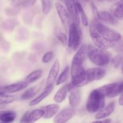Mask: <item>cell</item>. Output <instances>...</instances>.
Here are the masks:
<instances>
[{
    "label": "cell",
    "mask_w": 123,
    "mask_h": 123,
    "mask_svg": "<svg viewBox=\"0 0 123 123\" xmlns=\"http://www.w3.org/2000/svg\"><path fill=\"white\" fill-rule=\"evenodd\" d=\"M123 86V82H120L106 84L97 89L102 92L105 97L106 96L109 98H112L117 97L122 93Z\"/></svg>",
    "instance_id": "obj_7"
},
{
    "label": "cell",
    "mask_w": 123,
    "mask_h": 123,
    "mask_svg": "<svg viewBox=\"0 0 123 123\" xmlns=\"http://www.w3.org/2000/svg\"><path fill=\"white\" fill-rule=\"evenodd\" d=\"M109 13L113 17L117 20H123V6L122 2H117L114 3L110 7Z\"/></svg>",
    "instance_id": "obj_20"
},
{
    "label": "cell",
    "mask_w": 123,
    "mask_h": 123,
    "mask_svg": "<svg viewBox=\"0 0 123 123\" xmlns=\"http://www.w3.org/2000/svg\"><path fill=\"white\" fill-rule=\"evenodd\" d=\"M73 86L71 84H68L67 85H64L62 87H61L58 91H57L56 94H55V96L54 97V100L56 103H61L66 99V97H67V93L72 88H73Z\"/></svg>",
    "instance_id": "obj_15"
},
{
    "label": "cell",
    "mask_w": 123,
    "mask_h": 123,
    "mask_svg": "<svg viewBox=\"0 0 123 123\" xmlns=\"http://www.w3.org/2000/svg\"><path fill=\"white\" fill-rule=\"evenodd\" d=\"M108 1H109V2H115L116 0H107Z\"/></svg>",
    "instance_id": "obj_39"
},
{
    "label": "cell",
    "mask_w": 123,
    "mask_h": 123,
    "mask_svg": "<svg viewBox=\"0 0 123 123\" xmlns=\"http://www.w3.org/2000/svg\"><path fill=\"white\" fill-rule=\"evenodd\" d=\"M71 83L74 88H80L88 84L86 77V70L83 65L72 64L70 68Z\"/></svg>",
    "instance_id": "obj_4"
},
{
    "label": "cell",
    "mask_w": 123,
    "mask_h": 123,
    "mask_svg": "<svg viewBox=\"0 0 123 123\" xmlns=\"http://www.w3.org/2000/svg\"><path fill=\"white\" fill-rule=\"evenodd\" d=\"M16 97L12 95H8L4 94L0 96V102L4 103L5 105L10 104V103H13V102L16 100Z\"/></svg>",
    "instance_id": "obj_28"
},
{
    "label": "cell",
    "mask_w": 123,
    "mask_h": 123,
    "mask_svg": "<svg viewBox=\"0 0 123 123\" xmlns=\"http://www.w3.org/2000/svg\"><path fill=\"white\" fill-rule=\"evenodd\" d=\"M84 1H86V2H88V1H89V0H84Z\"/></svg>",
    "instance_id": "obj_40"
},
{
    "label": "cell",
    "mask_w": 123,
    "mask_h": 123,
    "mask_svg": "<svg viewBox=\"0 0 123 123\" xmlns=\"http://www.w3.org/2000/svg\"><path fill=\"white\" fill-rule=\"evenodd\" d=\"M54 57V53L53 52H48L46 53L42 58V62L44 64H48L52 60Z\"/></svg>",
    "instance_id": "obj_32"
},
{
    "label": "cell",
    "mask_w": 123,
    "mask_h": 123,
    "mask_svg": "<svg viewBox=\"0 0 123 123\" xmlns=\"http://www.w3.org/2000/svg\"><path fill=\"white\" fill-rule=\"evenodd\" d=\"M42 11L43 14H48L50 12L52 7L51 0H42Z\"/></svg>",
    "instance_id": "obj_29"
},
{
    "label": "cell",
    "mask_w": 123,
    "mask_h": 123,
    "mask_svg": "<svg viewBox=\"0 0 123 123\" xmlns=\"http://www.w3.org/2000/svg\"><path fill=\"white\" fill-rule=\"evenodd\" d=\"M42 74V71L41 70H36L33 71L27 76L25 79V82L28 84L34 82L40 78Z\"/></svg>",
    "instance_id": "obj_25"
},
{
    "label": "cell",
    "mask_w": 123,
    "mask_h": 123,
    "mask_svg": "<svg viewBox=\"0 0 123 123\" xmlns=\"http://www.w3.org/2000/svg\"><path fill=\"white\" fill-rule=\"evenodd\" d=\"M60 61L58 60H56L53 64L50 71H49L48 77L46 80V87L50 86V85H53L54 83L56 80V79L57 78L59 72H60Z\"/></svg>",
    "instance_id": "obj_14"
},
{
    "label": "cell",
    "mask_w": 123,
    "mask_h": 123,
    "mask_svg": "<svg viewBox=\"0 0 123 123\" xmlns=\"http://www.w3.org/2000/svg\"><path fill=\"white\" fill-rule=\"evenodd\" d=\"M92 22L94 24L97 32L107 42L114 44L121 40V35L119 32L106 26L97 19H95Z\"/></svg>",
    "instance_id": "obj_3"
},
{
    "label": "cell",
    "mask_w": 123,
    "mask_h": 123,
    "mask_svg": "<svg viewBox=\"0 0 123 123\" xmlns=\"http://www.w3.org/2000/svg\"><path fill=\"white\" fill-rule=\"evenodd\" d=\"M56 36L58 39L59 40V41L62 44V46H66L67 44V42H68V39H67L66 35L64 32L58 31V32H56Z\"/></svg>",
    "instance_id": "obj_30"
},
{
    "label": "cell",
    "mask_w": 123,
    "mask_h": 123,
    "mask_svg": "<svg viewBox=\"0 0 123 123\" xmlns=\"http://www.w3.org/2000/svg\"><path fill=\"white\" fill-rule=\"evenodd\" d=\"M41 109L43 112V117L45 119H50L57 114L60 109V106L56 103H54L42 107Z\"/></svg>",
    "instance_id": "obj_16"
},
{
    "label": "cell",
    "mask_w": 123,
    "mask_h": 123,
    "mask_svg": "<svg viewBox=\"0 0 123 123\" xmlns=\"http://www.w3.org/2000/svg\"><path fill=\"white\" fill-rule=\"evenodd\" d=\"M123 56L121 54H118L112 60V65L115 68H118L122 62Z\"/></svg>",
    "instance_id": "obj_31"
},
{
    "label": "cell",
    "mask_w": 123,
    "mask_h": 123,
    "mask_svg": "<svg viewBox=\"0 0 123 123\" xmlns=\"http://www.w3.org/2000/svg\"><path fill=\"white\" fill-rule=\"evenodd\" d=\"M118 103L120 106L123 105V94H121L120 98L118 100Z\"/></svg>",
    "instance_id": "obj_37"
},
{
    "label": "cell",
    "mask_w": 123,
    "mask_h": 123,
    "mask_svg": "<svg viewBox=\"0 0 123 123\" xmlns=\"http://www.w3.org/2000/svg\"><path fill=\"white\" fill-rule=\"evenodd\" d=\"M55 7H56L58 15L62 24H63L66 28H68L70 25V16L67 9L62 4L58 2H56L55 4Z\"/></svg>",
    "instance_id": "obj_13"
},
{
    "label": "cell",
    "mask_w": 123,
    "mask_h": 123,
    "mask_svg": "<svg viewBox=\"0 0 123 123\" xmlns=\"http://www.w3.org/2000/svg\"><path fill=\"white\" fill-rule=\"evenodd\" d=\"M43 83H44V82H42L37 84V85H35V86L30 88L27 90H26L20 96V99L25 100L31 99L32 97H34L41 90Z\"/></svg>",
    "instance_id": "obj_19"
},
{
    "label": "cell",
    "mask_w": 123,
    "mask_h": 123,
    "mask_svg": "<svg viewBox=\"0 0 123 123\" xmlns=\"http://www.w3.org/2000/svg\"><path fill=\"white\" fill-rule=\"evenodd\" d=\"M106 75V70L99 67L88 68L86 70V77L88 82L103 79Z\"/></svg>",
    "instance_id": "obj_9"
},
{
    "label": "cell",
    "mask_w": 123,
    "mask_h": 123,
    "mask_svg": "<svg viewBox=\"0 0 123 123\" xmlns=\"http://www.w3.org/2000/svg\"><path fill=\"white\" fill-rule=\"evenodd\" d=\"M98 1H103V0H98Z\"/></svg>",
    "instance_id": "obj_41"
},
{
    "label": "cell",
    "mask_w": 123,
    "mask_h": 123,
    "mask_svg": "<svg viewBox=\"0 0 123 123\" xmlns=\"http://www.w3.org/2000/svg\"><path fill=\"white\" fill-rule=\"evenodd\" d=\"M28 86V84L26 82H19L14 83L11 85L6 86V93L12 94L16 92L25 89Z\"/></svg>",
    "instance_id": "obj_23"
},
{
    "label": "cell",
    "mask_w": 123,
    "mask_h": 123,
    "mask_svg": "<svg viewBox=\"0 0 123 123\" xmlns=\"http://www.w3.org/2000/svg\"><path fill=\"white\" fill-rule=\"evenodd\" d=\"M0 123H2V122H0Z\"/></svg>",
    "instance_id": "obj_42"
},
{
    "label": "cell",
    "mask_w": 123,
    "mask_h": 123,
    "mask_svg": "<svg viewBox=\"0 0 123 123\" xmlns=\"http://www.w3.org/2000/svg\"><path fill=\"white\" fill-rule=\"evenodd\" d=\"M97 19L111 25H114L118 24V20L114 17H113L109 12L107 11L98 12L97 14Z\"/></svg>",
    "instance_id": "obj_21"
},
{
    "label": "cell",
    "mask_w": 123,
    "mask_h": 123,
    "mask_svg": "<svg viewBox=\"0 0 123 123\" xmlns=\"http://www.w3.org/2000/svg\"><path fill=\"white\" fill-rule=\"evenodd\" d=\"M67 10L69 14L70 19H72V23L75 24L77 26H79V16L78 14L76 2L74 0H66Z\"/></svg>",
    "instance_id": "obj_10"
},
{
    "label": "cell",
    "mask_w": 123,
    "mask_h": 123,
    "mask_svg": "<svg viewBox=\"0 0 123 123\" xmlns=\"http://www.w3.org/2000/svg\"><path fill=\"white\" fill-rule=\"evenodd\" d=\"M70 73V67L68 66L66 67V68L64 69L62 73H61L60 76L58 78L57 80H56V85H61V84L64 83L67 80L69 76Z\"/></svg>",
    "instance_id": "obj_26"
},
{
    "label": "cell",
    "mask_w": 123,
    "mask_h": 123,
    "mask_svg": "<svg viewBox=\"0 0 123 123\" xmlns=\"http://www.w3.org/2000/svg\"><path fill=\"white\" fill-rule=\"evenodd\" d=\"M90 33L91 39L96 48L102 50H106L114 46V44L107 42L97 32L94 24L92 22L90 26Z\"/></svg>",
    "instance_id": "obj_6"
},
{
    "label": "cell",
    "mask_w": 123,
    "mask_h": 123,
    "mask_svg": "<svg viewBox=\"0 0 123 123\" xmlns=\"http://www.w3.org/2000/svg\"><path fill=\"white\" fill-rule=\"evenodd\" d=\"M75 112V109L73 108H67L62 109L54 117V123H67L74 116Z\"/></svg>",
    "instance_id": "obj_8"
},
{
    "label": "cell",
    "mask_w": 123,
    "mask_h": 123,
    "mask_svg": "<svg viewBox=\"0 0 123 123\" xmlns=\"http://www.w3.org/2000/svg\"><path fill=\"white\" fill-rule=\"evenodd\" d=\"M7 108V105H5L0 102V110H3Z\"/></svg>",
    "instance_id": "obj_38"
},
{
    "label": "cell",
    "mask_w": 123,
    "mask_h": 123,
    "mask_svg": "<svg viewBox=\"0 0 123 123\" xmlns=\"http://www.w3.org/2000/svg\"><path fill=\"white\" fill-rule=\"evenodd\" d=\"M82 34L79 26L75 24L72 23L69 25V37H68L67 44L70 49L73 51H76L79 48L81 43Z\"/></svg>",
    "instance_id": "obj_5"
},
{
    "label": "cell",
    "mask_w": 123,
    "mask_h": 123,
    "mask_svg": "<svg viewBox=\"0 0 123 123\" xmlns=\"http://www.w3.org/2000/svg\"><path fill=\"white\" fill-rule=\"evenodd\" d=\"M88 46L86 44H83L77 50V52L73 56L72 64L83 65L88 56Z\"/></svg>",
    "instance_id": "obj_11"
},
{
    "label": "cell",
    "mask_w": 123,
    "mask_h": 123,
    "mask_svg": "<svg viewBox=\"0 0 123 123\" xmlns=\"http://www.w3.org/2000/svg\"><path fill=\"white\" fill-rule=\"evenodd\" d=\"M105 105V96L98 89L92 90L90 93L87 102L86 109L90 113L98 112Z\"/></svg>",
    "instance_id": "obj_1"
},
{
    "label": "cell",
    "mask_w": 123,
    "mask_h": 123,
    "mask_svg": "<svg viewBox=\"0 0 123 123\" xmlns=\"http://www.w3.org/2000/svg\"><path fill=\"white\" fill-rule=\"evenodd\" d=\"M6 94V86H0V96Z\"/></svg>",
    "instance_id": "obj_36"
},
{
    "label": "cell",
    "mask_w": 123,
    "mask_h": 123,
    "mask_svg": "<svg viewBox=\"0 0 123 123\" xmlns=\"http://www.w3.org/2000/svg\"><path fill=\"white\" fill-rule=\"evenodd\" d=\"M53 90H54V85H50V86L46 87L45 90L43 91V92H42L39 96H37L34 99H33L30 102V103H29L30 106H35L39 104L40 102H42L44 98H46L52 92Z\"/></svg>",
    "instance_id": "obj_22"
},
{
    "label": "cell",
    "mask_w": 123,
    "mask_h": 123,
    "mask_svg": "<svg viewBox=\"0 0 123 123\" xmlns=\"http://www.w3.org/2000/svg\"><path fill=\"white\" fill-rule=\"evenodd\" d=\"M115 102L113 101L109 103L106 106L104 107L102 110L100 111L97 112L96 115V120H102V119H105L106 118L110 116L115 110Z\"/></svg>",
    "instance_id": "obj_18"
},
{
    "label": "cell",
    "mask_w": 123,
    "mask_h": 123,
    "mask_svg": "<svg viewBox=\"0 0 123 123\" xmlns=\"http://www.w3.org/2000/svg\"><path fill=\"white\" fill-rule=\"evenodd\" d=\"M16 114L13 111L0 112V121L4 123H10L14 121Z\"/></svg>",
    "instance_id": "obj_24"
},
{
    "label": "cell",
    "mask_w": 123,
    "mask_h": 123,
    "mask_svg": "<svg viewBox=\"0 0 123 123\" xmlns=\"http://www.w3.org/2000/svg\"><path fill=\"white\" fill-rule=\"evenodd\" d=\"M91 123H111V119H106L103 120H97V121H93Z\"/></svg>",
    "instance_id": "obj_34"
},
{
    "label": "cell",
    "mask_w": 123,
    "mask_h": 123,
    "mask_svg": "<svg viewBox=\"0 0 123 123\" xmlns=\"http://www.w3.org/2000/svg\"><path fill=\"white\" fill-rule=\"evenodd\" d=\"M25 0H12V5L13 6H18L24 2Z\"/></svg>",
    "instance_id": "obj_35"
},
{
    "label": "cell",
    "mask_w": 123,
    "mask_h": 123,
    "mask_svg": "<svg viewBox=\"0 0 123 123\" xmlns=\"http://www.w3.org/2000/svg\"><path fill=\"white\" fill-rule=\"evenodd\" d=\"M37 0H25L24 1V4L26 7H31L33 6Z\"/></svg>",
    "instance_id": "obj_33"
},
{
    "label": "cell",
    "mask_w": 123,
    "mask_h": 123,
    "mask_svg": "<svg viewBox=\"0 0 123 123\" xmlns=\"http://www.w3.org/2000/svg\"><path fill=\"white\" fill-rule=\"evenodd\" d=\"M43 112L41 109H36L31 112H27L20 120L21 123H34L43 117Z\"/></svg>",
    "instance_id": "obj_12"
},
{
    "label": "cell",
    "mask_w": 123,
    "mask_h": 123,
    "mask_svg": "<svg viewBox=\"0 0 123 123\" xmlns=\"http://www.w3.org/2000/svg\"><path fill=\"white\" fill-rule=\"evenodd\" d=\"M88 56L93 64L98 66H104L111 61V55L106 50L92 46H88Z\"/></svg>",
    "instance_id": "obj_2"
},
{
    "label": "cell",
    "mask_w": 123,
    "mask_h": 123,
    "mask_svg": "<svg viewBox=\"0 0 123 123\" xmlns=\"http://www.w3.org/2000/svg\"><path fill=\"white\" fill-rule=\"evenodd\" d=\"M81 91L77 88H73L70 90L68 96V101L71 108H74L79 104L81 100Z\"/></svg>",
    "instance_id": "obj_17"
},
{
    "label": "cell",
    "mask_w": 123,
    "mask_h": 123,
    "mask_svg": "<svg viewBox=\"0 0 123 123\" xmlns=\"http://www.w3.org/2000/svg\"><path fill=\"white\" fill-rule=\"evenodd\" d=\"M77 8H78V12L79 15H80V19H81L82 22L84 26H88V17L83 8L82 6L79 2H76Z\"/></svg>",
    "instance_id": "obj_27"
}]
</instances>
